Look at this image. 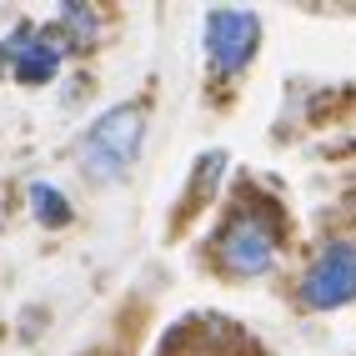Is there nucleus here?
Listing matches in <instances>:
<instances>
[{
  "label": "nucleus",
  "instance_id": "f257e3e1",
  "mask_svg": "<svg viewBox=\"0 0 356 356\" xmlns=\"http://www.w3.org/2000/svg\"><path fill=\"white\" fill-rule=\"evenodd\" d=\"M276 251H281V211L271 201H256L231 211L221 236H216V261L226 276H266L276 266Z\"/></svg>",
  "mask_w": 356,
  "mask_h": 356
},
{
  "label": "nucleus",
  "instance_id": "f03ea898",
  "mask_svg": "<svg viewBox=\"0 0 356 356\" xmlns=\"http://www.w3.org/2000/svg\"><path fill=\"white\" fill-rule=\"evenodd\" d=\"M140 136H146V111L140 106H111L106 115L86 126L81 136V165L96 181H121L136 156H140Z\"/></svg>",
  "mask_w": 356,
  "mask_h": 356
},
{
  "label": "nucleus",
  "instance_id": "7ed1b4c3",
  "mask_svg": "<svg viewBox=\"0 0 356 356\" xmlns=\"http://www.w3.org/2000/svg\"><path fill=\"white\" fill-rule=\"evenodd\" d=\"M206 60L216 76H241V70L256 60V45H261V15L241 10V6H211L206 10Z\"/></svg>",
  "mask_w": 356,
  "mask_h": 356
},
{
  "label": "nucleus",
  "instance_id": "20e7f679",
  "mask_svg": "<svg viewBox=\"0 0 356 356\" xmlns=\"http://www.w3.org/2000/svg\"><path fill=\"white\" fill-rule=\"evenodd\" d=\"M306 312H337V306L356 301V246L351 241H331L312 266H306L301 286H296Z\"/></svg>",
  "mask_w": 356,
  "mask_h": 356
},
{
  "label": "nucleus",
  "instance_id": "39448f33",
  "mask_svg": "<svg viewBox=\"0 0 356 356\" xmlns=\"http://www.w3.org/2000/svg\"><path fill=\"white\" fill-rule=\"evenodd\" d=\"M60 56L65 40L56 31H35V26H15L10 40H0V65L15 70L20 86H45L60 76Z\"/></svg>",
  "mask_w": 356,
  "mask_h": 356
},
{
  "label": "nucleus",
  "instance_id": "423d86ee",
  "mask_svg": "<svg viewBox=\"0 0 356 356\" xmlns=\"http://www.w3.org/2000/svg\"><path fill=\"white\" fill-rule=\"evenodd\" d=\"M31 216L40 221V226H51V231H65L70 226V201L60 196V186H51V181H31Z\"/></svg>",
  "mask_w": 356,
  "mask_h": 356
},
{
  "label": "nucleus",
  "instance_id": "0eeeda50",
  "mask_svg": "<svg viewBox=\"0 0 356 356\" xmlns=\"http://www.w3.org/2000/svg\"><path fill=\"white\" fill-rule=\"evenodd\" d=\"M60 20H65V40H70V51H86V45H96V40H101V10H96V6L65 0V6H60Z\"/></svg>",
  "mask_w": 356,
  "mask_h": 356
}]
</instances>
